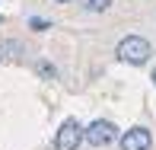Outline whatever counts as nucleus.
Listing matches in <instances>:
<instances>
[{"label":"nucleus","mask_w":156,"mask_h":150,"mask_svg":"<svg viewBox=\"0 0 156 150\" xmlns=\"http://www.w3.org/2000/svg\"><path fill=\"white\" fill-rule=\"evenodd\" d=\"M58 3H70V0H58Z\"/></svg>","instance_id":"9"},{"label":"nucleus","mask_w":156,"mask_h":150,"mask_svg":"<svg viewBox=\"0 0 156 150\" xmlns=\"http://www.w3.org/2000/svg\"><path fill=\"white\" fill-rule=\"evenodd\" d=\"M115 137H118V128H115V121H108V118H96L89 128H83V141L93 144V147H108Z\"/></svg>","instance_id":"2"},{"label":"nucleus","mask_w":156,"mask_h":150,"mask_svg":"<svg viewBox=\"0 0 156 150\" xmlns=\"http://www.w3.org/2000/svg\"><path fill=\"white\" fill-rule=\"evenodd\" d=\"M153 86H156V67H153Z\"/></svg>","instance_id":"8"},{"label":"nucleus","mask_w":156,"mask_h":150,"mask_svg":"<svg viewBox=\"0 0 156 150\" xmlns=\"http://www.w3.org/2000/svg\"><path fill=\"white\" fill-rule=\"evenodd\" d=\"M150 147H153V134L144 125H134L121 134V150H150Z\"/></svg>","instance_id":"4"},{"label":"nucleus","mask_w":156,"mask_h":150,"mask_svg":"<svg viewBox=\"0 0 156 150\" xmlns=\"http://www.w3.org/2000/svg\"><path fill=\"white\" fill-rule=\"evenodd\" d=\"M115 54H118V61L131 64V67H144V64L150 61L153 48H150V42H147L144 35H127V38H121V42H118Z\"/></svg>","instance_id":"1"},{"label":"nucleus","mask_w":156,"mask_h":150,"mask_svg":"<svg viewBox=\"0 0 156 150\" xmlns=\"http://www.w3.org/2000/svg\"><path fill=\"white\" fill-rule=\"evenodd\" d=\"M38 74L45 77V80H54V77H58V67H54V64H48V61H41V64H38Z\"/></svg>","instance_id":"6"},{"label":"nucleus","mask_w":156,"mask_h":150,"mask_svg":"<svg viewBox=\"0 0 156 150\" xmlns=\"http://www.w3.org/2000/svg\"><path fill=\"white\" fill-rule=\"evenodd\" d=\"M112 6V0H86V10L89 13H105Z\"/></svg>","instance_id":"5"},{"label":"nucleus","mask_w":156,"mask_h":150,"mask_svg":"<svg viewBox=\"0 0 156 150\" xmlns=\"http://www.w3.org/2000/svg\"><path fill=\"white\" fill-rule=\"evenodd\" d=\"M32 29H35V32H45V29H51V23H48V19H38V16H35V19H32Z\"/></svg>","instance_id":"7"},{"label":"nucleus","mask_w":156,"mask_h":150,"mask_svg":"<svg viewBox=\"0 0 156 150\" xmlns=\"http://www.w3.org/2000/svg\"><path fill=\"white\" fill-rule=\"evenodd\" d=\"M83 144V125L76 118H67L54 134V150H76Z\"/></svg>","instance_id":"3"}]
</instances>
